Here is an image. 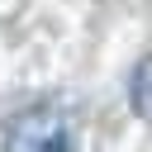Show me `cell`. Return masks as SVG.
Segmentation results:
<instances>
[{
	"label": "cell",
	"instance_id": "obj_1",
	"mask_svg": "<svg viewBox=\"0 0 152 152\" xmlns=\"http://www.w3.org/2000/svg\"><path fill=\"white\" fill-rule=\"evenodd\" d=\"M5 152H71V124L57 104H28L5 124Z\"/></svg>",
	"mask_w": 152,
	"mask_h": 152
},
{
	"label": "cell",
	"instance_id": "obj_2",
	"mask_svg": "<svg viewBox=\"0 0 152 152\" xmlns=\"http://www.w3.org/2000/svg\"><path fill=\"white\" fill-rule=\"evenodd\" d=\"M128 100H133V109L152 124V57H142V62L133 66V76H128Z\"/></svg>",
	"mask_w": 152,
	"mask_h": 152
}]
</instances>
